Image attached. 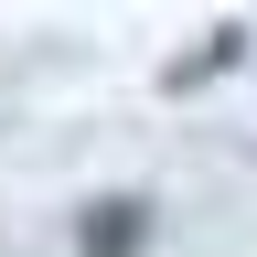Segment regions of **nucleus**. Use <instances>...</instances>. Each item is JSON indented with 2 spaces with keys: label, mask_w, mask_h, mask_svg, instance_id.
<instances>
[{
  "label": "nucleus",
  "mask_w": 257,
  "mask_h": 257,
  "mask_svg": "<svg viewBox=\"0 0 257 257\" xmlns=\"http://www.w3.org/2000/svg\"><path fill=\"white\" fill-rule=\"evenodd\" d=\"M150 236H161L150 193H96V204L75 214V257H150Z\"/></svg>",
  "instance_id": "nucleus-1"
},
{
  "label": "nucleus",
  "mask_w": 257,
  "mask_h": 257,
  "mask_svg": "<svg viewBox=\"0 0 257 257\" xmlns=\"http://www.w3.org/2000/svg\"><path fill=\"white\" fill-rule=\"evenodd\" d=\"M225 64H246V22H225V32H204V43H193V54L172 64V75H161V86H172V96H182V86H214Z\"/></svg>",
  "instance_id": "nucleus-2"
}]
</instances>
